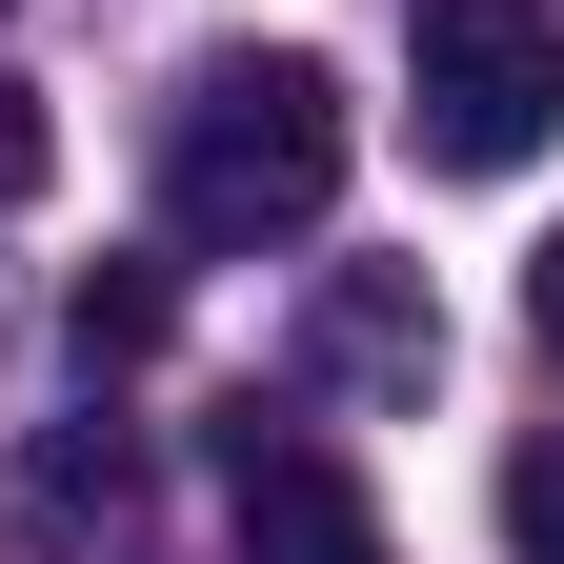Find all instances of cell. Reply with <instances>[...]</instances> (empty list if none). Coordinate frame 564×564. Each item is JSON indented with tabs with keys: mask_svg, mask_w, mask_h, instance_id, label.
I'll use <instances>...</instances> for the list:
<instances>
[{
	"mask_svg": "<svg viewBox=\"0 0 564 564\" xmlns=\"http://www.w3.org/2000/svg\"><path fill=\"white\" fill-rule=\"evenodd\" d=\"M343 202V82L303 41H262V61H202V82L162 101V242H303Z\"/></svg>",
	"mask_w": 564,
	"mask_h": 564,
	"instance_id": "obj_1",
	"label": "cell"
},
{
	"mask_svg": "<svg viewBox=\"0 0 564 564\" xmlns=\"http://www.w3.org/2000/svg\"><path fill=\"white\" fill-rule=\"evenodd\" d=\"M323 364L343 383H444V303H423L403 262H343L323 282Z\"/></svg>",
	"mask_w": 564,
	"mask_h": 564,
	"instance_id": "obj_4",
	"label": "cell"
},
{
	"mask_svg": "<svg viewBox=\"0 0 564 564\" xmlns=\"http://www.w3.org/2000/svg\"><path fill=\"white\" fill-rule=\"evenodd\" d=\"M505 564H564V444H505Z\"/></svg>",
	"mask_w": 564,
	"mask_h": 564,
	"instance_id": "obj_6",
	"label": "cell"
},
{
	"mask_svg": "<svg viewBox=\"0 0 564 564\" xmlns=\"http://www.w3.org/2000/svg\"><path fill=\"white\" fill-rule=\"evenodd\" d=\"M403 121H423L444 182L544 162V141H564V21H544V0H423V21H403Z\"/></svg>",
	"mask_w": 564,
	"mask_h": 564,
	"instance_id": "obj_2",
	"label": "cell"
},
{
	"mask_svg": "<svg viewBox=\"0 0 564 564\" xmlns=\"http://www.w3.org/2000/svg\"><path fill=\"white\" fill-rule=\"evenodd\" d=\"M223 505H242V564H383V505L364 484H343L323 444H223Z\"/></svg>",
	"mask_w": 564,
	"mask_h": 564,
	"instance_id": "obj_3",
	"label": "cell"
},
{
	"mask_svg": "<svg viewBox=\"0 0 564 564\" xmlns=\"http://www.w3.org/2000/svg\"><path fill=\"white\" fill-rule=\"evenodd\" d=\"M0 202H41V101L0 82Z\"/></svg>",
	"mask_w": 564,
	"mask_h": 564,
	"instance_id": "obj_7",
	"label": "cell"
},
{
	"mask_svg": "<svg viewBox=\"0 0 564 564\" xmlns=\"http://www.w3.org/2000/svg\"><path fill=\"white\" fill-rule=\"evenodd\" d=\"M524 323H544V343H564V242H544V262H524Z\"/></svg>",
	"mask_w": 564,
	"mask_h": 564,
	"instance_id": "obj_8",
	"label": "cell"
},
{
	"mask_svg": "<svg viewBox=\"0 0 564 564\" xmlns=\"http://www.w3.org/2000/svg\"><path fill=\"white\" fill-rule=\"evenodd\" d=\"M61 343H82V383H101V364H141V343H162V262H82Z\"/></svg>",
	"mask_w": 564,
	"mask_h": 564,
	"instance_id": "obj_5",
	"label": "cell"
}]
</instances>
